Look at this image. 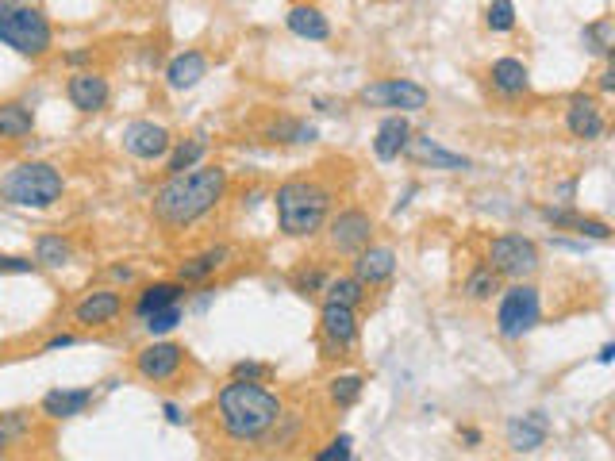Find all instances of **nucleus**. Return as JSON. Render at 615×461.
Instances as JSON below:
<instances>
[{
  "instance_id": "1",
  "label": "nucleus",
  "mask_w": 615,
  "mask_h": 461,
  "mask_svg": "<svg viewBox=\"0 0 615 461\" xmlns=\"http://www.w3.org/2000/svg\"><path fill=\"white\" fill-rule=\"evenodd\" d=\"M227 196V166H193L185 173H166V181L150 196V219L166 231L181 235L212 216Z\"/></svg>"
},
{
  "instance_id": "2",
  "label": "nucleus",
  "mask_w": 615,
  "mask_h": 461,
  "mask_svg": "<svg viewBox=\"0 0 615 461\" xmlns=\"http://www.w3.org/2000/svg\"><path fill=\"white\" fill-rule=\"evenodd\" d=\"M281 412H285V400L266 389V381L231 377L216 392V423H220L223 438L235 446H262Z\"/></svg>"
},
{
  "instance_id": "3",
  "label": "nucleus",
  "mask_w": 615,
  "mask_h": 461,
  "mask_svg": "<svg viewBox=\"0 0 615 461\" xmlns=\"http://www.w3.org/2000/svg\"><path fill=\"white\" fill-rule=\"evenodd\" d=\"M277 208V227L289 239H312L320 235L331 208H335V189L323 185L320 177H289L273 193Z\"/></svg>"
},
{
  "instance_id": "4",
  "label": "nucleus",
  "mask_w": 615,
  "mask_h": 461,
  "mask_svg": "<svg viewBox=\"0 0 615 461\" xmlns=\"http://www.w3.org/2000/svg\"><path fill=\"white\" fill-rule=\"evenodd\" d=\"M66 193V177L54 162H20L8 173H0V200L12 208L47 212Z\"/></svg>"
},
{
  "instance_id": "5",
  "label": "nucleus",
  "mask_w": 615,
  "mask_h": 461,
  "mask_svg": "<svg viewBox=\"0 0 615 461\" xmlns=\"http://www.w3.org/2000/svg\"><path fill=\"white\" fill-rule=\"evenodd\" d=\"M0 43L24 58H47L54 50V27L35 4L0 0Z\"/></svg>"
},
{
  "instance_id": "6",
  "label": "nucleus",
  "mask_w": 615,
  "mask_h": 461,
  "mask_svg": "<svg viewBox=\"0 0 615 461\" xmlns=\"http://www.w3.org/2000/svg\"><path fill=\"white\" fill-rule=\"evenodd\" d=\"M496 335L504 342H519L531 335L542 319V292L531 281H512L504 292H496Z\"/></svg>"
},
{
  "instance_id": "7",
  "label": "nucleus",
  "mask_w": 615,
  "mask_h": 461,
  "mask_svg": "<svg viewBox=\"0 0 615 461\" xmlns=\"http://www.w3.org/2000/svg\"><path fill=\"white\" fill-rule=\"evenodd\" d=\"M485 262L500 273V281H531L542 269V250L535 239H527L519 231H508V235L489 239Z\"/></svg>"
},
{
  "instance_id": "8",
  "label": "nucleus",
  "mask_w": 615,
  "mask_h": 461,
  "mask_svg": "<svg viewBox=\"0 0 615 461\" xmlns=\"http://www.w3.org/2000/svg\"><path fill=\"white\" fill-rule=\"evenodd\" d=\"M373 231H377V219L369 216L366 208L350 204V208H339V212L327 216V223H323V243H327L331 254L350 258V254H358L362 246L373 243Z\"/></svg>"
},
{
  "instance_id": "9",
  "label": "nucleus",
  "mask_w": 615,
  "mask_h": 461,
  "mask_svg": "<svg viewBox=\"0 0 615 461\" xmlns=\"http://www.w3.org/2000/svg\"><path fill=\"white\" fill-rule=\"evenodd\" d=\"M358 335H362L358 308L323 300V308H320V358L323 362H343L346 354L358 346Z\"/></svg>"
},
{
  "instance_id": "10",
  "label": "nucleus",
  "mask_w": 615,
  "mask_h": 461,
  "mask_svg": "<svg viewBox=\"0 0 615 461\" xmlns=\"http://www.w3.org/2000/svg\"><path fill=\"white\" fill-rule=\"evenodd\" d=\"M358 104H369V108H389V112H400V116H412V112H423L431 104V93L419 85V81H408V77H385V81H369L358 89Z\"/></svg>"
},
{
  "instance_id": "11",
  "label": "nucleus",
  "mask_w": 615,
  "mask_h": 461,
  "mask_svg": "<svg viewBox=\"0 0 615 461\" xmlns=\"http://www.w3.org/2000/svg\"><path fill=\"white\" fill-rule=\"evenodd\" d=\"M185 362H189L185 346L166 342V339H154V342H147V346L135 350L131 369H135V377L147 381V385H170V381H177V377L185 373Z\"/></svg>"
},
{
  "instance_id": "12",
  "label": "nucleus",
  "mask_w": 615,
  "mask_h": 461,
  "mask_svg": "<svg viewBox=\"0 0 615 461\" xmlns=\"http://www.w3.org/2000/svg\"><path fill=\"white\" fill-rule=\"evenodd\" d=\"M562 123H566V131L577 139V143H596V139H604V131H608L604 104L592 97V93H573V97L566 100Z\"/></svg>"
},
{
  "instance_id": "13",
  "label": "nucleus",
  "mask_w": 615,
  "mask_h": 461,
  "mask_svg": "<svg viewBox=\"0 0 615 461\" xmlns=\"http://www.w3.org/2000/svg\"><path fill=\"white\" fill-rule=\"evenodd\" d=\"M120 143H123V150H127L131 158H139V162H162V158L170 154L173 135H170V127H162V123H154V120H131L123 127Z\"/></svg>"
},
{
  "instance_id": "14",
  "label": "nucleus",
  "mask_w": 615,
  "mask_h": 461,
  "mask_svg": "<svg viewBox=\"0 0 615 461\" xmlns=\"http://www.w3.org/2000/svg\"><path fill=\"white\" fill-rule=\"evenodd\" d=\"M66 100L74 104L77 112L97 116V112L108 108V100H112V81L100 70H74L66 77Z\"/></svg>"
},
{
  "instance_id": "15",
  "label": "nucleus",
  "mask_w": 615,
  "mask_h": 461,
  "mask_svg": "<svg viewBox=\"0 0 615 461\" xmlns=\"http://www.w3.org/2000/svg\"><path fill=\"white\" fill-rule=\"evenodd\" d=\"M123 316L120 289H93L74 304V323L81 331H104Z\"/></svg>"
},
{
  "instance_id": "16",
  "label": "nucleus",
  "mask_w": 615,
  "mask_h": 461,
  "mask_svg": "<svg viewBox=\"0 0 615 461\" xmlns=\"http://www.w3.org/2000/svg\"><path fill=\"white\" fill-rule=\"evenodd\" d=\"M350 273L366 285V289H381L396 277V250L393 246L369 243L358 254H350Z\"/></svg>"
},
{
  "instance_id": "17",
  "label": "nucleus",
  "mask_w": 615,
  "mask_h": 461,
  "mask_svg": "<svg viewBox=\"0 0 615 461\" xmlns=\"http://www.w3.org/2000/svg\"><path fill=\"white\" fill-rule=\"evenodd\" d=\"M554 231H573L581 239H592V243H608L612 239V223L608 219H596V216H581L573 204H546L539 212Z\"/></svg>"
},
{
  "instance_id": "18",
  "label": "nucleus",
  "mask_w": 615,
  "mask_h": 461,
  "mask_svg": "<svg viewBox=\"0 0 615 461\" xmlns=\"http://www.w3.org/2000/svg\"><path fill=\"white\" fill-rule=\"evenodd\" d=\"M231 258H235V250L231 246H204L200 254H189L185 262H177V281L181 285H204V281H212L216 273H223V269L231 266Z\"/></svg>"
},
{
  "instance_id": "19",
  "label": "nucleus",
  "mask_w": 615,
  "mask_h": 461,
  "mask_svg": "<svg viewBox=\"0 0 615 461\" xmlns=\"http://www.w3.org/2000/svg\"><path fill=\"white\" fill-rule=\"evenodd\" d=\"M404 154L416 162V166H431V170H446V173H466L469 170V158L466 154H454V150H446L439 146L431 135H416L412 131V139L404 146Z\"/></svg>"
},
{
  "instance_id": "20",
  "label": "nucleus",
  "mask_w": 615,
  "mask_h": 461,
  "mask_svg": "<svg viewBox=\"0 0 615 461\" xmlns=\"http://www.w3.org/2000/svg\"><path fill=\"white\" fill-rule=\"evenodd\" d=\"M489 85L496 97L504 100H519L531 93V70H527V62L523 58H512V54H504V58H496L489 66Z\"/></svg>"
},
{
  "instance_id": "21",
  "label": "nucleus",
  "mask_w": 615,
  "mask_h": 461,
  "mask_svg": "<svg viewBox=\"0 0 615 461\" xmlns=\"http://www.w3.org/2000/svg\"><path fill=\"white\" fill-rule=\"evenodd\" d=\"M504 435H508V446H512V454H535L539 446H546V438H550V419H546L542 412L512 415Z\"/></svg>"
},
{
  "instance_id": "22",
  "label": "nucleus",
  "mask_w": 615,
  "mask_h": 461,
  "mask_svg": "<svg viewBox=\"0 0 615 461\" xmlns=\"http://www.w3.org/2000/svg\"><path fill=\"white\" fill-rule=\"evenodd\" d=\"M204 77H208V54L197 47L181 50L170 66H166V85H170L173 93H189V89H197Z\"/></svg>"
},
{
  "instance_id": "23",
  "label": "nucleus",
  "mask_w": 615,
  "mask_h": 461,
  "mask_svg": "<svg viewBox=\"0 0 615 461\" xmlns=\"http://www.w3.org/2000/svg\"><path fill=\"white\" fill-rule=\"evenodd\" d=\"M412 139V123L408 116H400V112H389L385 120L377 123V139H373V154L381 158V162H396L400 154H404V146Z\"/></svg>"
},
{
  "instance_id": "24",
  "label": "nucleus",
  "mask_w": 615,
  "mask_h": 461,
  "mask_svg": "<svg viewBox=\"0 0 615 461\" xmlns=\"http://www.w3.org/2000/svg\"><path fill=\"white\" fill-rule=\"evenodd\" d=\"M93 400H97L93 389H50L39 400V415H47V419H77V415H85V408Z\"/></svg>"
},
{
  "instance_id": "25",
  "label": "nucleus",
  "mask_w": 615,
  "mask_h": 461,
  "mask_svg": "<svg viewBox=\"0 0 615 461\" xmlns=\"http://www.w3.org/2000/svg\"><path fill=\"white\" fill-rule=\"evenodd\" d=\"M285 27L293 31L296 39H308V43H327L331 39V24L316 4H293L289 16H285Z\"/></svg>"
},
{
  "instance_id": "26",
  "label": "nucleus",
  "mask_w": 615,
  "mask_h": 461,
  "mask_svg": "<svg viewBox=\"0 0 615 461\" xmlns=\"http://www.w3.org/2000/svg\"><path fill=\"white\" fill-rule=\"evenodd\" d=\"M35 131V112L24 100H0V143H20Z\"/></svg>"
},
{
  "instance_id": "27",
  "label": "nucleus",
  "mask_w": 615,
  "mask_h": 461,
  "mask_svg": "<svg viewBox=\"0 0 615 461\" xmlns=\"http://www.w3.org/2000/svg\"><path fill=\"white\" fill-rule=\"evenodd\" d=\"M185 292H189V285H181L177 277H173V281H154V285H143L139 300H135V316L147 319L150 312H158V308L181 304V296H185Z\"/></svg>"
},
{
  "instance_id": "28",
  "label": "nucleus",
  "mask_w": 615,
  "mask_h": 461,
  "mask_svg": "<svg viewBox=\"0 0 615 461\" xmlns=\"http://www.w3.org/2000/svg\"><path fill=\"white\" fill-rule=\"evenodd\" d=\"M266 139H270V143H281V146H308L320 139V131H316V123H308V120L277 116V120L266 123Z\"/></svg>"
},
{
  "instance_id": "29",
  "label": "nucleus",
  "mask_w": 615,
  "mask_h": 461,
  "mask_svg": "<svg viewBox=\"0 0 615 461\" xmlns=\"http://www.w3.org/2000/svg\"><path fill=\"white\" fill-rule=\"evenodd\" d=\"M581 43H585L589 54L612 62L615 58V20L612 16H600V20H592V24L581 27Z\"/></svg>"
},
{
  "instance_id": "30",
  "label": "nucleus",
  "mask_w": 615,
  "mask_h": 461,
  "mask_svg": "<svg viewBox=\"0 0 615 461\" xmlns=\"http://www.w3.org/2000/svg\"><path fill=\"white\" fill-rule=\"evenodd\" d=\"M496 292H500V273L489 262H477V266L469 269L466 281H462V296L473 300V304H489Z\"/></svg>"
},
{
  "instance_id": "31",
  "label": "nucleus",
  "mask_w": 615,
  "mask_h": 461,
  "mask_svg": "<svg viewBox=\"0 0 615 461\" xmlns=\"http://www.w3.org/2000/svg\"><path fill=\"white\" fill-rule=\"evenodd\" d=\"M35 262H39V269H66L74 262V243L66 235H39L35 239Z\"/></svg>"
},
{
  "instance_id": "32",
  "label": "nucleus",
  "mask_w": 615,
  "mask_h": 461,
  "mask_svg": "<svg viewBox=\"0 0 615 461\" xmlns=\"http://www.w3.org/2000/svg\"><path fill=\"white\" fill-rule=\"evenodd\" d=\"M323 300H331V304H346V308H358V304H366V285L350 273V277H327L320 289Z\"/></svg>"
},
{
  "instance_id": "33",
  "label": "nucleus",
  "mask_w": 615,
  "mask_h": 461,
  "mask_svg": "<svg viewBox=\"0 0 615 461\" xmlns=\"http://www.w3.org/2000/svg\"><path fill=\"white\" fill-rule=\"evenodd\" d=\"M204 154H208V139H204V135H193V139H185V143L173 139L170 154H166L162 162H166V173H185V170H193V166H200Z\"/></svg>"
},
{
  "instance_id": "34",
  "label": "nucleus",
  "mask_w": 615,
  "mask_h": 461,
  "mask_svg": "<svg viewBox=\"0 0 615 461\" xmlns=\"http://www.w3.org/2000/svg\"><path fill=\"white\" fill-rule=\"evenodd\" d=\"M366 389V381L358 377V373H339V377H331L327 381V400L335 404V408H350L358 396Z\"/></svg>"
},
{
  "instance_id": "35",
  "label": "nucleus",
  "mask_w": 615,
  "mask_h": 461,
  "mask_svg": "<svg viewBox=\"0 0 615 461\" xmlns=\"http://www.w3.org/2000/svg\"><path fill=\"white\" fill-rule=\"evenodd\" d=\"M331 273L320 266V262H308V266H296L293 269V289L300 292V296H320L323 281H327Z\"/></svg>"
},
{
  "instance_id": "36",
  "label": "nucleus",
  "mask_w": 615,
  "mask_h": 461,
  "mask_svg": "<svg viewBox=\"0 0 615 461\" xmlns=\"http://www.w3.org/2000/svg\"><path fill=\"white\" fill-rule=\"evenodd\" d=\"M31 431V415L27 412H4L0 415V458L8 454V446L16 442V438H24Z\"/></svg>"
},
{
  "instance_id": "37",
  "label": "nucleus",
  "mask_w": 615,
  "mask_h": 461,
  "mask_svg": "<svg viewBox=\"0 0 615 461\" xmlns=\"http://www.w3.org/2000/svg\"><path fill=\"white\" fill-rule=\"evenodd\" d=\"M485 27L504 35V31H516V4L512 0H489L485 8Z\"/></svg>"
},
{
  "instance_id": "38",
  "label": "nucleus",
  "mask_w": 615,
  "mask_h": 461,
  "mask_svg": "<svg viewBox=\"0 0 615 461\" xmlns=\"http://www.w3.org/2000/svg\"><path fill=\"white\" fill-rule=\"evenodd\" d=\"M181 304H170V308H158V312H150L147 319H143V327H147L150 339H162V335H170L173 327L181 323Z\"/></svg>"
},
{
  "instance_id": "39",
  "label": "nucleus",
  "mask_w": 615,
  "mask_h": 461,
  "mask_svg": "<svg viewBox=\"0 0 615 461\" xmlns=\"http://www.w3.org/2000/svg\"><path fill=\"white\" fill-rule=\"evenodd\" d=\"M27 273H39V262H35V258H24V254H0V277H27Z\"/></svg>"
},
{
  "instance_id": "40",
  "label": "nucleus",
  "mask_w": 615,
  "mask_h": 461,
  "mask_svg": "<svg viewBox=\"0 0 615 461\" xmlns=\"http://www.w3.org/2000/svg\"><path fill=\"white\" fill-rule=\"evenodd\" d=\"M231 377H239V381H266V377H270V365H262V362H235V365H231Z\"/></svg>"
},
{
  "instance_id": "41",
  "label": "nucleus",
  "mask_w": 615,
  "mask_h": 461,
  "mask_svg": "<svg viewBox=\"0 0 615 461\" xmlns=\"http://www.w3.org/2000/svg\"><path fill=\"white\" fill-rule=\"evenodd\" d=\"M346 458H350V435H339L327 450L316 454V461H346Z\"/></svg>"
},
{
  "instance_id": "42",
  "label": "nucleus",
  "mask_w": 615,
  "mask_h": 461,
  "mask_svg": "<svg viewBox=\"0 0 615 461\" xmlns=\"http://www.w3.org/2000/svg\"><path fill=\"white\" fill-rule=\"evenodd\" d=\"M77 335H54V339L43 346V354H58V350H66V346H74Z\"/></svg>"
},
{
  "instance_id": "43",
  "label": "nucleus",
  "mask_w": 615,
  "mask_h": 461,
  "mask_svg": "<svg viewBox=\"0 0 615 461\" xmlns=\"http://www.w3.org/2000/svg\"><path fill=\"white\" fill-rule=\"evenodd\" d=\"M612 89H615V66L608 62L604 73H600V93H612Z\"/></svg>"
},
{
  "instance_id": "44",
  "label": "nucleus",
  "mask_w": 615,
  "mask_h": 461,
  "mask_svg": "<svg viewBox=\"0 0 615 461\" xmlns=\"http://www.w3.org/2000/svg\"><path fill=\"white\" fill-rule=\"evenodd\" d=\"M162 412H166V419H170L173 427H185V419H189V415L181 412V408H177V404H166V408H162Z\"/></svg>"
},
{
  "instance_id": "45",
  "label": "nucleus",
  "mask_w": 615,
  "mask_h": 461,
  "mask_svg": "<svg viewBox=\"0 0 615 461\" xmlns=\"http://www.w3.org/2000/svg\"><path fill=\"white\" fill-rule=\"evenodd\" d=\"M66 62H70V66H81V62H93V50H70V54H66Z\"/></svg>"
},
{
  "instance_id": "46",
  "label": "nucleus",
  "mask_w": 615,
  "mask_h": 461,
  "mask_svg": "<svg viewBox=\"0 0 615 461\" xmlns=\"http://www.w3.org/2000/svg\"><path fill=\"white\" fill-rule=\"evenodd\" d=\"M458 438L469 446H481V431H473V427H458Z\"/></svg>"
},
{
  "instance_id": "47",
  "label": "nucleus",
  "mask_w": 615,
  "mask_h": 461,
  "mask_svg": "<svg viewBox=\"0 0 615 461\" xmlns=\"http://www.w3.org/2000/svg\"><path fill=\"white\" fill-rule=\"evenodd\" d=\"M112 277L127 285V281H135V269H131V266H112Z\"/></svg>"
},
{
  "instance_id": "48",
  "label": "nucleus",
  "mask_w": 615,
  "mask_h": 461,
  "mask_svg": "<svg viewBox=\"0 0 615 461\" xmlns=\"http://www.w3.org/2000/svg\"><path fill=\"white\" fill-rule=\"evenodd\" d=\"M612 358H615V346H612V342H608V346H604V350H600V362L608 365V362H612Z\"/></svg>"
},
{
  "instance_id": "49",
  "label": "nucleus",
  "mask_w": 615,
  "mask_h": 461,
  "mask_svg": "<svg viewBox=\"0 0 615 461\" xmlns=\"http://www.w3.org/2000/svg\"><path fill=\"white\" fill-rule=\"evenodd\" d=\"M16 4H35V0H16Z\"/></svg>"
},
{
  "instance_id": "50",
  "label": "nucleus",
  "mask_w": 615,
  "mask_h": 461,
  "mask_svg": "<svg viewBox=\"0 0 615 461\" xmlns=\"http://www.w3.org/2000/svg\"><path fill=\"white\" fill-rule=\"evenodd\" d=\"M131 4H135V0H131Z\"/></svg>"
}]
</instances>
